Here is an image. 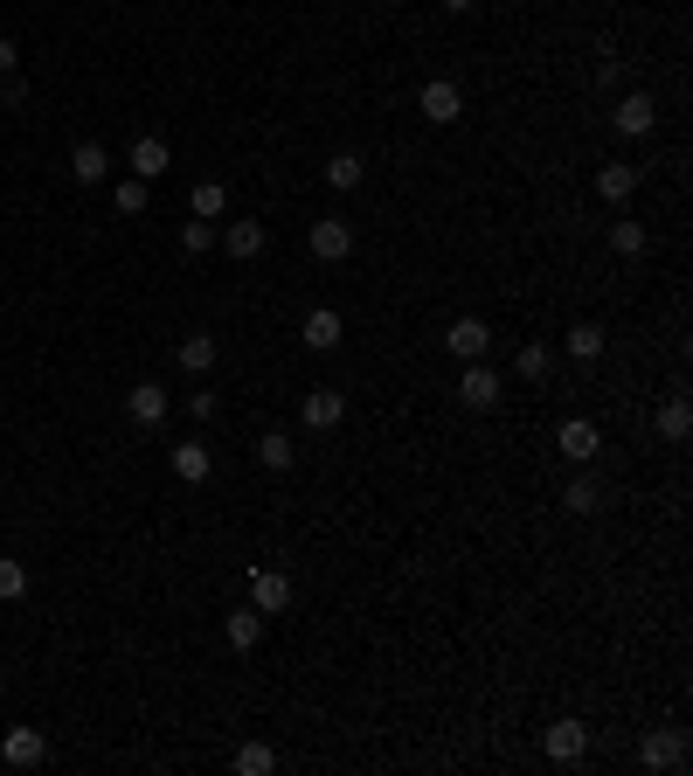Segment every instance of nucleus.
I'll return each mask as SVG.
<instances>
[{
  "label": "nucleus",
  "mask_w": 693,
  "mask_h": 776,
  "mask_svg": "<svg viewBox=\"0 0 693 776\" xmlns=\"http://www.w3.org/2000/svg\"><path fill=\"white\" fill-rule=\"evenodd\" d=\"M680 755H686V735L680 728H652L645 742H639V763L645 769H680Z\"/></svg>",
  "instance_id": "nucleus-11"
},
{
  "label": "nucleus",
  "mask_w": 693,
  "mask_h": 776,
  "mask_svg": "<svg viewBox=\"0 0 693 776\" xmlns=\"http://www.w3.org/2000/svg\"><path fill=\"white\" fill-rule=\"evenodd\" d=\"M610 125L624 132V139H645V132L659 125V104H652V90H631V98H617V111H610Z\"/></svg>",
  "instance_id": "nucleus-5"
},
{
  "label": "nucleus",
  "mask_w": 693,
  "mask_h": 776,
  "mask_svg": "<svg viewBox=\"0 0 693 776\" xmlns=\"http://www.w3.org/2000/svg\"><path fill=\"white\" fill-rule=\"evenodd\" d=\"M209 471H215L209 444H174V479L181 485H209Z\"/></svg>",
  "instance_id": "nucleus-18"
},
{
  "label": "nucleus",
  "mask_w": 693,
  "mask_h": 776,
  "mask_svg": "<svg viewBox=\"0 0 693 776\" xmlns=\"http://www.w3.org/2000/svg\"><path fill=\"white\" fill-rule=\"evenodd\" d=\"M28 596V569L14 555H0V603H22Z\"/></svg>",
  "instance_id": "nucleus-30"
},
{
  "label": "nucleus",
  "mask_w": 693,
  "mask_h": 776,
  "mask_svg": "<svg viewBox=\"0 0 693 776\" xmlns=\"http://www.w3.org/2000/svg\"><path fill=\"white\" fill-rule=\"evenodd\" d=\"M555 444H561V458H569V465H596V451H604V430H596L590 416H569V423L555 430Z\"/></svg>",
  "instance_id": "nucleus-3"
},
{
  "label": "nucleus",
  "mask_w": 693,
  "mask_h": 776,
  "mask_svg": "<svg viewBox=\"0 0 693 776\" xmlns=\"http://www.w3.org/2000/svg\"><path fill=\"white\" fill-rule=\"evenodd\" d=\"M652 430H659L666 444H686V430H693V409H686V395H672V403H659V416H652Z\"/></svg>",
  "instance_id": "nucleus-19"
},
{
  "label": "nucleus",
  "mask_w": 693,
  "mask_h": 776,
  "mask_svg": "<svg viewBox=\"0 0 693 776\" xmlns=\"http://www.w3.org/2000/svg\"><path fill=\"white\" fill-rule=\"evenodd\" d=\"M645 243H652L645 222H610V250L617 257H645Z\"/></svg>",
  "instance_id": "nucleus-29"
},
{
  "label": "nucleus",
  "mask_w": 693,
  "mask_h": 776,
  "mask_svg": "<svg viewBox=\"0 0 693 776\" xmlns=\"http://www.w3.org/2000/svg\"><path fill=\"white\" fill-rule=\"evenodd\" d=\"M513 368H520V374H528V382H548V374H555V354H548V347H541V340H528V347H520V354H513Z\"/></svg>",
  "instance_id": "nucleus-28"
},
{
  "label": "nucleus",
  "mask_w": 693,
  "mask_h": 776,
  "mask_svg": "<svg viewBox=\"0 0 693 776\" xmlns=\"http://www.w3.org/2000/svg\"><path fill=\"white\" fill-rule=\"evenodd\" d=\"M215 409H222V403H215V389H195V395H187V416H201V423H209Z\"/></svg>",
  "instance_id": "nucleus-33"
},
{
  "label": "nucleus",
  "mask_w": 693,
  "mask_h": 776,
  "mask_svg": "<svg viewBox=\"0 0 693 776\" xmlns=\"http://www.w3.org/2000/svg\"><path fill=\"white\" fill-rule=\"evenodd\" d=\"M42 755H49L42 728H8V742H0V763H14V769H35Z\"/></svg>",
  "instance_id": "nucleus-12"
},
{
  "label": "nucleus",
  "mask_w": 693,
  "mask_h": 776,
  "mask_svg": "<svg viewBox=\"0 0 693 776\" xmlns=\"http://www.w3.org/2000/svg\"><path fill=\"white\" fill-rule=\"evenodd\" d=\"M277 769V749L271 742H243L236 749V776H271Z\"/></svg>",
  "instance_id": "nucleus-27"
},
{
  "label": "nucleus",
  "mask_w": 693,
  "mask_h": 776,
  "mask_svg": "<svg viewBox=\"0 0 693 776\" xmlns=\"http://www.w3.org/2000/svg\"><path fill=\"white\" fill-rule=\"evenodd\" d=\"M639 167H631V160H604V167H596V201H610V208H624L631 195H639Z\"/></svg>",
  "instance_id": "nucleus-4"
},
{
  "label": "nucleus",
  "mask_w": 693,
  "mask_h": 776,
  "mask_svg": "<svg viewBox=\"0 0 693 776\" xmlns=\"http://www.w3.org/2000/svg\"><path fill=\"white\" fill-rule=\"evenodd\" d=\"M561 347H569V361H596V354H604V327H596V319H576Z\"/></svg>",
  "instance_id": "nucleus-21"
},
{
  "label": "nucleus",
  "mask_w": 693,
  "mask_h": 776,
  "mask_svg": "<svg viewBox=\"0 0 693 776\" xmlns=\"http://www.w3.org/2000/svg\"><path fill=\"white\" fill-rule=\"evenodd\" d=\"M458 403H465V409H493V403H499V374L485 368V361H465V374H458Z\"/></svg>",
  "instance_id": "nucleus-10"
},
{
  "label": "nucleus",
  "mask_w": 693,
  "mask_h": 776,
  "mask_svg": "<svg viewBox=\"0 0 693 776\" xmlns=\"http://www.w3.org/2000/svg\"><path fill=\"white\" fill-rule=\"evenodd\" d=\"M437 8H444V14H465V8H472V0H437Z\"/></svg>",
  "instance_id": "nucleus-35"
},
{
  "label": "nucleus",
  "mask_w": 693,
  "mask_h": 776,
  "mask_svg": "<svg viewBox=\"0 0 693 776\" xmlns=\"http://www.w3.org/2000/svg\"><path fill=\"white\" fill-rule=\"evenodd\" d=\"M119 215H146V181H119Z\"/></svg>",
  "instance_id": "nucleus-32"
},
{
  "label": "nucleus",
  "mask_w": 693,
  "mask_h": 776,
  "mask_svg": "<svg viewBox=\"0 0 693 776\" xmlns=\"http://www.w3.org/2000/svg\"><path fill=\"white\" fill-rule=\"evenodd\" d=\"M298 340H306L312 354H333V347L347 340V319L333 312V306H312V312H306V327H298Z\"/></svg>",
  "instance_id": "nucleus-9"
},
{
  "label": "nucleus",
  "mask_w": 693,
  "mask_h": 776,
  "mask_svg": "<svg viewBox=\"0 0 693 776\" xmlns=\"http://www.w3.org/2000/svg\"><path fill=\"white\" fill-rule=\"evenodd\" d=\"M125 167H133V181H160L166 167H174V153H166V139H153V132H146V139H133Z\"/></svg>",
  "instance_id": "nucleus-13"
},
{
  "label": "nucleus",
  "mask_w": 693,
  "mask_h": 776,
  "mask_svg": "<svg viewBox=\"0 0 693 776\" xmlns=\"http://www.w3.org/2000/svg\"><path fill=\"white\" fill-rule=\"evenodd\" d=\"M583 749H590L583 722H548V728H541V755H548V763H576Z\"/></svg>",
  "instance_id": "nucleus-8"
},
{
  "label": "nucleus",
  "mask_w": 693,
  "mask_h": 776,
  "mask_svg": "<svg viewBox=\"0 0 693 776\" xmlns=\"http://www.w3.org/2000/svg\"><path fill=\"white\" fill-rule=\"evenodd\" d=\"M298 423L306 430H341L347 423V395L341 389H312L306 403H298Z\"/></svg>",
  "instance_id": "nucleus-7"
},
{
  "label": "nucleus",
  "mask_w": 693,
  "mask_h": 776,
  "mask_svg": "<svg viewBox=\"0 0 693 776\" xmlns=\"http://www.w3.org/2000/svg\"><path fill=\"white\" fill-rule=\"evenodd\" d=\"M250 596H257V611H264V617L271 611H292V576L285 569H257L250 576Z\"/></svg>",
  "instance_id": "nucleus-16"
},
{
  "label": "nucleus",
  "mask_w": 693,
  "mask_h": 776,
  "mask_svg": "<svg viewBox=\"0 0 693 776\" xmlns=\"http://www.w3.org/2000/svg\"><path fill=\"white\" fill-rule=\"evenodd\" d=\"M222 638H230V652H250L257 638H264V611H230V624H222Z\"/></svg>",
  "instance_id": "nucleus-20"
},
{
  "label": "nucleus",
  "mask_w": 693,
  "mask_h": 776,
  "mask_svg": "<svg viewBox=\"0 0 693 776\" xmlns=\"http://www.w3.org/2000/svg\"><path fill=\"white\" fill-rule=\"evenodd\" d=\"M14 63H22V49H14L8 35H0V77H14Z\"/></svg>",
  "instance_id": "nucleus-34"
},
{
  "label": "nucleus",
  "mask_w": 693,
  "mask_h": 776,
  "mask_svg": "<svg viewBox=\"0 0 693 776\" xmlns=\"http://www.w3.org/2000/svg\"><path fill=\"white\" fill-rule=\"evenodd\" d=\"M209 243H215V222H201V215H195V222H181V250H187V257H201Z\"/></svg>",
  "instance_id": "nucleus-31"
},
{
  "label": "nucleus",
  "mask_w": 693,
  "mask_h": 776,
  "mask_svg": "<svg viewBox=\"0 0 693 776\" xmlns=\"http://www.w3.org/2000/svg\"><path fill=\"white\" fill-rule=\"evenodd\" d=\"M187 208H195L201 222H215L222 208H230V187H222V181H195V195H187Z\"/></svg>",
  "instance_id": "nucleus-25"
},
{
  "label": "nucleus",
  "mask_w": 693,
  "mask_h": 776,
  "mask_svg": "<svg viewBox=\"0 0 693 776\" xmlns=\"http://www.w3.org/2000/svg\"><path fill=\"white\" fill-rule=\"evenodd\" d=\"M166 409H174V403H166V389H160V382H139L133 395H125V416H133V423H146V430H160V423H166Z\"/></svg>",
  "instance_id": "nucleus-14"
},
{
  "label": "nucleus",
  "mask_w": 693,
  "mask_h": 776,
  "mask_svg": "<svg viewBox=\"0 0 693 776\" xmlns=\"http://www.w3.org/2000/svg\"><path fill=\"white\" fill-rule=\"evenodd\" d=\"M444 347H451L458 361H485V347H493V327H485L479 312H465V319H451V333H444Z\"/></svg>",
  "instance_id": "nucleus-6"
},
{
  "label": "nucleus",
  "mask_w": 693,
  "mask_h": 776,
  "mask_svg": "<svg viewBox=\"0 0 693 776\" xmlns=\"http://www.w3.org/2000/svg\"><path fill=\"white\" fill-rule=\"evenodd\" d=\"M361 174H368L361 153H333V160H326V187H341V195H354V187H361Z\"/></svg>",
  "instance_id": "nucleus-23"
},
{
  "label": "nucleus",
  "mask_w": 693,
  "mask_h": 776,
  "mask_svg": "<svg viewBox=\"0 0 693 776\" xmlns=\"http://www.w3.org/2000/svg\"><path fill=\"white\" fill-rule=\"evenodd\" d=\"M181 368L187 374H209L215 368V333H187L181 340Z\"/></svg>",
  "instance_id": "nucleus-24"
},
{
  "label": "nucleus",
  "mask_w": 693,
  "mask_h": 776,
  "mask_svg": "<svg viewBox=\"0 0 693 776\" xmlns=\"http://www.w3.org/2000/svg\"><path fill=\"white\" fill-rule=\"evenodd\" d=\"M417 111H423L430 125H458V119H465V90H458L451 77H430V84L417 90Z\"/></svg>",
  "instance_id": "nucleus-1"
},
{
  "label": "nucleus",
  "mask_w": 693,
  "mask_h": 776,
  "mask_svg": "<svg viewBox=\"0 0 693 776\" xmlns=\"http://www.w3.org/2000/svg\"><path fill=\"white\" fill-rule=\"evenodd\" d=\"M292 458H298V451H292L285 430H264V444H257V465H264V471H292Z\"/></svg>",
  "instance_id": "nucleus-26"
},
{
  "label": "nucleus",
  "mask_w": 693,
  "mask_h": 776,
  "mask_svg": "<svg viewBox=\"0 0 693 776\" xmlns=\"http://www.w3.org/2000/svg\"><path fill=\"white\" fill-rule=\"evenodd\" d=\"M222 250L250 263V257H264V250H271V230H264V222H230V230H222Z\"/></svg>",
  "instance_id": "nucleus-17"
},
{
  "label": "nucleus",
  "mask_w": 693,
  "mask_h": 776,
  "mask_svg": "<svg viewBox=\"0 0 693 776\" xmlns=\"http://www.w3.org/2000/svg\"><path fill=\"white\" fill-rule=\"evenodd\" d=\"M111 174V153H104V146L98 139H84V146H70V181H77V187H98Z\"/></svg>",
  "instance_id": "nucleus-15"
},
{
  "label": "nucleus",
  "mask_w": 693,
  "mask_h": 776,
  "mask_svg": "<svg viewBox=\"0 0 693 776\" xmlns=\"http://www.w3.org/2000/svg\"><path fill=\"white\" fill-rule=\"evenodd\" d=\"M561 506H569V514H596V506H604V485L590 479V465L569 479V492H561Z\"/></svg>",
  "instance_id": "nucleus-22"
},
{
  "label": "nucleus",
  "mask_w": 693,
  "mask_h": 776,
  "mask_svg": "<svg viewBox=\"0 0 693 776\" xmlns=\"http://www.w3.org/2000/svg\"><path fill=\"white\" fill-rule=\"evenodd\" d=\"M306 250L320 257V263H347V257H354V230H347L341 215H320V222L306 230Z\"/></svg>",
  "instance_id": "nucleus-2"
}]
</instances>
